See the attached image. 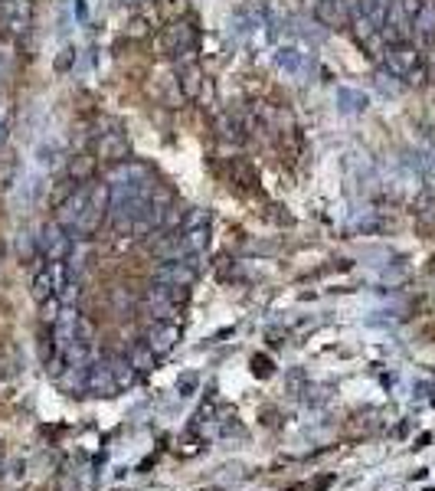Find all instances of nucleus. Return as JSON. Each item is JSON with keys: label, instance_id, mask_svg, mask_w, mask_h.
Segmentation results:
<instances>
[{"label": "nucleus", "instance_id": "f257e3e1", "mask_svg": "<svg viewBox=\"0 0 435 491\" xmlns=\"http://www.w3.org/2000/svg\"><path fill=\"white\" fill-rule=\"evenodd\" d=\"M383 66L396 79H406V83H422V50L416 43H390L383 50Z\"/></svg>", "mask_w": 435, "mask_h": 491}, {"label": "nucleus", "instance_id": "f03ea898", "mask_svg": "<svg viewBox=\"0 0 435 491\" xmlns=\"http://www.w3.org/2000/svg\"><path fill=\"white\" fill-rule=\"evenodd\" d=\"M72 246H76V240H72L56 220L43 226L40 236H36V252H40L43 262H66Z\"/></svg>", "mask_w": 435, "mask_h": 491}, {"label": "nucleus", "instance_id": "7ed1b4c3", "mask_svg": "<svg viewBox=\"0 0 435 491\" xmlns=\"http://www.w3.org/2000/svg\"><path fill=\"white\" fill-rule=\"evenodd\" d=\"M200 275V266L193 259H164L154 266V282L158 285H177V289H193Z\"/></svg>", "mask_w": 435, "mask_h": 491}, {"label": "nucleus", "instance_id": "20e7f679", "mask_svg": "<svg viewBox=\"0 0 435 491\" xmlns=\"http://www.w3.org/2000/svg\"><path fill=\"white\" fill-rule=\"evenodd\" d=\"M412 14L406 10L402 0H390V7H386V24H383V36L386 43H406L412 40Z\"/></svg>", "mask_w": 435, "mask_h": 491}, {"label": "nucleus", "instance_id": "39448f33", "mask_svg": "<svg viewBox=\"0 0 435 491\" xmlns=\"http://www.w3.org/2000/svg\"><path fill=\"white\" fill-rule=\"evenodd\" d=\"M154 177V171L144 161H131V158H125V161H115V164L102 174V181L109 183V187H118V183H141V181H151Z\"/></svg>", "mask_w": 435, "mask_h": 491}, {"label": "nucleus", "instance_id": "423d86ee", "mask_svg": "<svg viewBox=\"0 0 435 491\" xmlns=\"http://www.w3.org/2000/svg\"><path fill=\"white\" fill-rule=\"evenodd\" d=\"M164 53L168 56H184V63H193V53H197V36L187 24H174L168 26V34H164Z\"/></svg>", "mask_w": 435, "mask_h": 491}, {"label": "nucleus", "instance_id": "0eeeda50", "mask_svg": "<svg viewBox=\"0 0 435 491\" xmlns=\"http://www.w3.org/2000/svg\"><path fill=\"white\" fill-rule=\"evenodd\" d=\"M0 10H4V20H0V24H7L14 36L26 34L30 24H34V0H4Z\"/></svg>", "mask_w": 435, "mask_h": 491}, {"label": "nucleus", "instance_id": "6e6552de", "mask_svg": "<svg viewBox=\"0 0 435 491\" xmlns=\"http://www.w3.org/2000/svg\"><path fill=\"white\" fill-rule=\"evenodd\" d=\"M177 305H180V301H177L164 285H154V289L144 295V309H148V315H151L154 321H174Z\"/></svg>", "mask_w": 435, "mask_h": 491}, {"label": "nucleus", "instance_id": "1a4fd4ad", "mask_svg": "<svg viewBox=\"0 0 435 491\" xmlns=\"http://www.w3.org/2000/svg\"><path fill=\"white\" fill-rule=\"evenodd\" d=\"M412 36H416L419 50H432L435 46V0H422L416 20H412Z\"/></svg>", "mask_w": 435, "mask_h": 491}, {"label": "nucleus", "instance_id": "9d476101", "mask_svg": "<svg viewBox=\"0 0 435 491\" xmlns=\"http://www.w3.org/2000/svg\"><path fill=\"white\" fill-rule=\"evenodd\" d=\"M177 341H180V331H177L174 321H154V325L148 328V334H144V344H148L158 358L160 354H170Z\"/></svg>", "mask_w": 435, "mask_h": 491}, {"label": "nucleus", "instance_id": "9b49d317", "mask_svg": "<svg viewBox=\"0 0 435 491\" xmlns=\"http://www.w3.org/2000/svg\"><path fill=\"white\" fill-rule=\"evenodd\" d=\"M95 154H99L102 161H125L128 158V138L125 134H118V132H105L99 138V148H95Z\"/></svg>", "mask_w": 435, "mask_h": 491}, {"label": "nucleus", "instance_id": "f8f14e48", "mask_svg": "<svg viewBox=\"0 0 435 491\" xmlns=\"http://www.w3.org/2000/svg\"><path fill=\"white\" fill-rule=\"evenodd\" d=\"M89 390L92 393H115L118 390L109 360H92V367H89Z\"/></svg>", "mask_w": 435, "mask_h": 491}, {"label": "nucleus", "instance_id": "ddd939ff", "mask_svg": "<svg viewBox=\"0 0 435 491\" xmlns=\"http://www.w3.org/2000/svg\"><path fill=\"white\" fill-rule=\"evenodd\" d=\"M200 79H203V69L197 66V63H184L180 66V89H184V95H190V99H197L200 95Z\"/></svg>", "mask_w": 435, "mask_h": 491}, {"label": "nucleus", "instance_id": "4468645a", "mask_svg": "<svg viewBox=\"0 0 435 491\" xmlns=\"http://www.w3.org/2000/svg\"><path fill=\"white\" fill-rule=\"evenodd\" d=\"M109 367H111V377H115L118 390H121V387H131L134 377H138V367L131 364V358H115L109 360Z\"/></svg>", "mask_w": 435, "mask_h": 491}, {"label": "nucleus", "instance_id": "2eb2a0df", "mask_svg": "<svg viewBox=\"0 0 435 491\" xmlns=\"http://www.w3.org/2000/svg\"><path fill=\"white\" fill-rule=\"evenodd\" d=\"M34 295H36V301H46V299H53V295H56V285H53V275H50V269H46V266L36 269Z\"/></svg>", "mask_w": 435, "mask_h": 491}, {"label": "nucleus", "instance_id": "dca6fc26", "mask_svg": "<svg viewBox=\"0 0 435 491\" xmlns=\"http://www.w3.org/2000/svg\"><path fill=\"white\" fill-rule=\"evenodd\" d=\"M95 171V158H89V154H82V158L72 161V167H69V177L76 183H89V177H92Z\"/></svg>", "mask_w": 435, "mask_h": 491}, {"label": "nucleus", "instance_id": "f3484780", "mask_svg": "<svg viewBox=\"0 0 435 491\" xmlns=\"http://www.w3.org/2000/svg\"><path fill=\"white\" fill-rule=\"evenodd\" d=\"M154 360H158V354H154V350L148 348V344H141V348L131 350V364L138 367V370H151Z\"/></svg>", "mask_w": 435, "mask_h": 491}, {"label": "nucleus", "instance_id": "a211bd4d", "mask_svg": "<svg viewBox=\"0 0 435 491\" xmlns=\"http://www.w3.org/2000/svg\"><path fill=\"white\" fill-rule=\"evenodd\" d=\"M40 309H43V321H50V325H56L59 311H63V301H59L56 295H53V299L40 301Z\"/></svg>", "mask_w": 435, "mask_h": 491}, {"label": "nucleus", "instance_id": "6ab92c4d", "mask_svg": "<svg viewBox=\"0 0 435 491\" xmlns=\"http://www.w3.org/2000/svg\"><path fill=\"white\" fill-rule=\"evenodd\" d=\"M177 390H180V397H190L197 390V377H184V380L177 383Z\"/></svg>", "mask_w": 435, "mask_h": 491}, {"label": "nucleus", "instance_id": "aec40b11", "mask_svg": "<svg viewBox=\"0 0 435 491\" xmlns=\"http://www.w3.org/2000/svg\"><path fill=\"white\" fill-rule=\"evenodd\" d=\"M321 4H334V7H351V0H321Z\"/></svg>", "mask_w": 435, "mask_h": 491}, {"label": "nucleus", "instance_id": "412c9836", "mask_svg": "<svg viewBox=\"0 0 435 491\" xmlns=\"http://www.w3.org/2000/svg\"><path fill=\"white\" fill-rule=\"evenodd\" d=\"M0 4H4V0H0Z\"/></svg>", "mask_w": 435, "mask_h": 491}]
</instances>
